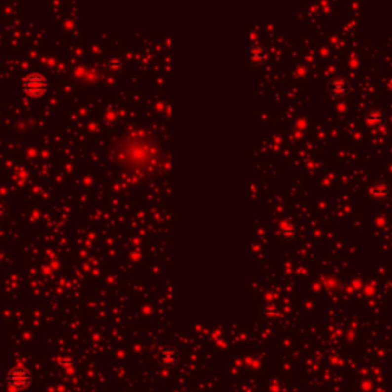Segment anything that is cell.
Masks as SVG:
<instances>
[{
	"label": "cell",
	"instance_id": "3",
	"mask_svg": "<svg viewBox=\"0 0 392 392\" xmlns=\"http://www.w3.org/2000/svg\"><path fill=\"white\" fill-rule=\"evenodd\" d=\"M74 365H75V363H74V360H72L71 357H68V355H66V357H62V358H60V366H62L63 369H66V371L72 369V368H74Z\"/></svg>",
	"mask_w": 392,
	"mask_h": 392
},
{
	"label": "cell",
	"instance_id": "2",
	"mask_svg": "<svg viewBox=\"0 0 392 392\" xmlns=\"http://www.w3.org/2000/svg\"><path fill=\"white\" fill-rule=\"evenodd\" d=\"M48 81L40 74H31L23 80V90L31 97H40L46 92Z\"/></svg>",
	"mask_w": 392,
	"mask_h": 392
},
{
	"label": "cell",
	"instance_id": "1",
	"mask_svg": "<svg viewBox=\"0 0 392 392\" xmlns=\"http://www.w3.org/2000/svg\"><path fill=\"white\" fill-rule=\"evenodd\" d=\"M33 383V374L25 366H16L6 374V385L12 391H25Z\"/></svg>",
	"mask_w": 392,
	"mask_h": 392
}]
</instances>
